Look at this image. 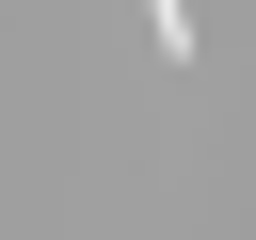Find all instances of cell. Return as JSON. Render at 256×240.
I'll return each mask as SVG.
<instances>
[{
	"instance_id": "cell-1",
	"label": "cell",
	"mask_w": 256,
	"mask_h": 240,
	"mask_svg": "<svg viewBox=\"0 0 256 240\" xmlns=\"http://www.w3.org/2000/svg\"><path fill=\"white\" fill-rule=\"evenodd\" d=\"M144 32H160V48H192V0H144Z\"/></svg>"
}]
</instances>
